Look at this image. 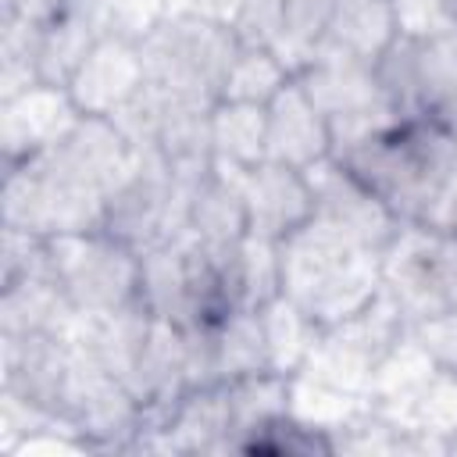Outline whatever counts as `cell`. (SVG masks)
Wrapping results in <instances>:
<instances>
[{
  "instance_id": "obj_27",
  "label": "cell",
  "mask_w": 457,
  "mask_h": 457,
  "mask_svg": "<svg viewBox=\"0 0 457 457\" xmlns=\"http://www.w3.org/2000/svg\"><path fill=\"white\" fill-rule=\"evenodd\" d=\"M361 407H368V396L343 393V389L325 386V382L307 378V375H293L289 378V414L307 421V425H314V428H321V432L339 428Z\"/></svg>"
},
{
  "instance_id": "obj_34",
  "label": "cell",
  "mask_w": 457,
  "mask_h": 457,
  "mask_svg": "<svg viewBox=\"0 0 457 457\" xmlns=\"http://www.w3.org/2000/svg\"><path fill=\"white\" fill-rule=\"evenodd\" d=\"M418 225H428V228L457 236V171L446 179V186L439 189V196L432 200V207L425 211V218Z\"/></svg>"
},
{
  "instance_id": "obj_20",
  "label": "cell",
  "mask_w": 457,
  "mask_h": 457,
  "mask_svg": "<svg viewBox=\"0 0 457 457\" xmlns=\"http://www.w3.org/2000/svg\"><path fill=\"white\" fill-rule=\"evenodd\" d=\"M100 36H104V32H100V25H96L93 0H71L64 14H57L50 25L39 29V43H36L39 82L68 89L71 75H75L79 64L89 57V50L96 46Z\"/></svg>"
},
{
  "instance_id": "obj_12",
  "label": "cell",
  "mask_w": 457,
  "mask_h": 457,
  "mask_svg": "<svg viewBox=\"0 0 457 457\" xmlns=\"http://www.w3.org/2000/svg\"><path fill=\"white\" fill-rule=\"evenodd\" d=\"M303 175H307L311 196H314V214L311 218L318 225L382 253V246L400 228L393 211L336 157H325V161L311 164Z\"/></svg>"
},
{
  "instance_id": "obj_35",
  "label": "cell",
  "mask_w": 457,
  "mask_h": 457,
  "mask_svg": "<svg viewBox=\"0 0 457 457\" xmlns=\"http://www.w3.org/2000/svg\"><path fill=\"white\" fill-rule=\"evenodd\" d=\"M446 453H457V432L446 439Z\"/></svg>"
},
{
  "instance_id": "obj_30",
  "label": "cell",
  "mask_w": 457,
  "mask_h": 457,
  "mask_svg": "<svg viewBox=\"0 0 457 457\" xmlns=\"http://www.w3.org/2000/svg\"><path fill=\"white\" fill-rule=\"evenodd\" d=\"M396 36H450L457 18L446 0H393Z\"/></svg>"
},
{
  "instance_id": "obj_36",
  "label": "cell",
  "mask_w": 457,
  "mask_h": 457,
  "mask_svg": "<svg viewBox=\"0 0 457 457\" xmlns=\"http://www.w3.org/2000/svg\"><path fill=\"white\" fill-rule=\"evenodd\" d=\"M450 4V11H453V18H457V0H446Z\"/></svg>"
},
{
  "instance_id": "obj_17",
  "label": "cell",
  "mask_w": 457,
  "mask_h": 457,
  "mask_svg": "<svg viewBox=\"0 0 457 457\" xmlns=\"http://www.w3.org/2000/svg\"><path fill=\"white\" fill-rule=\"evenodd\" d=\"M393 39H396L393 0H336L328 32H325L314 57H339V61L375 64L378 54Z\"/></svg>"
},
{
  "instance_id": "obj_11",
  "label": "cell",
  "mask_w": 457,
  "mask_h": 457,
  "mask_svg": "<svg viewBox=\"0 0 457 457\" xmlns=\"http://www.w3.org/2000/svg\"><path fill=\"white\" fill-rule=\"evenodd\" d=\"M4 225L25 228L36 236H71L93 232L104 221V196H93L54 171L39 168L36 161L4 168Z\"/></svg>"
},
{
  "instance_id": "obj_31",
  "label": "cell",
  "mask_w": 457,
  "mask_h": 457,
  "mask_svg": "<svg viewBox=\"0 0 457 457\" xmlns=\"http://www.w3.org/2000/svg\"><path fill=\"white\" fill-rule=\"evenodd\" d=\"M414 339L421 343V350L432 357L436 368L457 375V307L443 311L436 318H425L418 325H411Z\"/></svg>"
},
{
  "instance_id": "obj_22",
  "label": "cell",
  "mask_w": 457,
  "mask_h": 457,
  "mask_svg": "<svg viewBox=\"0 0 457 457\" xmlns=\"http://www.w3.org/2000/svg\"><path fill=\"white\" fill-rule=\"evenodd\" d=\"M211 146L218 164L253 168L268 161V107L218 100L211 107Z\"/></svg>"
},
{
  "instance_id": "obj_28",
  "label": "cell",
  "mask_w": 457,
  "mask_h": 457,
  "mask_svg": "<svg viewBox=\"0 0 457 457\" xmlns=\"http://www.w3.org/2000/svg\"><path fill=\"white\" fill-rule=\"evenodd\" d=\"M93 14L104 36L143 43L168 18V0H93Z\"/></svg>"
},
{
  "instance_id": "obj_26",
  "label": "cell",
  "mask_w": 457,
  "mask_h": 457,
  "mask_svg": "<svg viewBox=\"0 0 457 457\" xmlns=\"http://www.w3.org/2000/svg\"><path fill=\"white\" fill-rule=\"evenodd\" d=\"M239 453H257V457H332V439L328 432L286 414L268 418L257 425L243 443Z\"/></svg>"
},
{
  "instance_id": "obj_16",
  "label": "cell",
  "mask_w": 457,
  "mask_h": 457,
  "mask_svg": "<svg viewBox=\"0 0 457 457\" xmlns=\"http://www.w3.org/2000/svg\"><path fill=\"white\" fill-rule=\"evenodd\" d=\"M325 157H332L328 125L293 75L268 104V161L307 171Z\"/></svg>"
},
{
  "instance_id": "obj_5",
  "label": "cell",
  "mask_w": 457,
  "mask_h": 457,
  "mask_svg": "<svg viewBox=\"0 0 457 457\" xmlns=\"http://www.w3.org/2000/svg\"><path fill=\"white\" fill-rule=\"evenodd\" d=\"M193 189L196 182L175 179V171L157 154L136 150L132 171L104 200L100 228L143 257L189 228Z\"/></svg>"
},
{
  "instance_id": "obj_7",
  "label": "cell",
  "mask_w": 457,
  "mask_h": 457,
  "mask_svg": "<svg viewBox=\"0 0 457 457\" xmlns=\"http://www.w3.org/2000/svg\"><path fill=\"white\" fill-rule=\"evenodd\" d=\"M378 257L382 293L411 325L457 307V236L400 221Z\"/></svg>"
},
{
  "instance_id": "obj_19",
  "label": "cell",
  "mask_w": 457,
  "mask_h": 457,
  "mask_svg": "<svg viewBox=\"0 0 457 457\" xmlns=\"http://www.w3.org/2000/svg\"><path fill=\"white\" fill-rule=\"evenodd\" d=\"M79 311L54 275H32L0 289V336H68Z\"/></svg>"
},
{
  "instance_id": "obj_10",
  "label": "cell",
  "mask_w": 457,
  "mask_h": 457,
  "mask_svg": "<svg viewBox=\"0 0 457 457\" xmlns=\"http://www.w3.org/2000/svg\"><path fill=\"white\" fill-rule=\"evenodd\" d=\"M50 268L79 314L118 311L139 300V253L104 228L50 236Z\"/></svg>"
},
{
  "instance_id": "obj_2",
  "label": "cell",
  "mask_w": 457,
  "mask_h": 457,
  "mask_svg": "<svg viewBox=\"0 0 457 457\" xmlns=\"http://www.w3.org/2000/svg\"><path fill=\"white\" fill-rule=\"evenodd\" d=\"M336 161L346 164L396 221L418 225L457 171V132L428 121H396Z\"/></svg>"
},
{
  "instance_id": "obj_4",
  "label": "cell",
  "mask_w": 457,
  "mask_h": 457,
  "mask_svg": "<svg viewBox=\"0 0 457 457\" xmlns=\"http://www.w3.org/2000/svg\"><path fill=\"white\" fill-rule=\"evenodd\" d=\"M139 303L179 328H196L232 314L218 253L189 228L139 257Z\"/></svg>"
},
{
  "instance_id": "obj_23",
  "label": "cell",
  "mask_w": 457,
  "mask_h": 457,
  "mask_svg": "<svg viewBox=\"0 0 457 457\" xmlns=\"http://www.w3.org/2000/svg\"><path fill=\"white\" fill-rule=\"evenodd\" d=\"M257 311H261L264 336H268L271 371H278V375H296V371L307 364V357H311V350H314L321 328H318L293 300H286L282 293H278L271 303L257 307Z\"/></svg>"
},
{
  "instance_id": "obj_29",
  "label": "cell",
  "mask_w": 457,
  "mask_h": 457,
  "mask_svg": "<svg viewBox=\"0 0 457 457\" xmlns=\"http://www.w3.org/2000/svg\"><path fill=\"white\" fill-rule=\"evenodd\" d=\"M32 275H54L50 268V239L4 225V246H0V289L14 286Z\"/></svg>"
},
{
  "instance_id": "obj_21",
  "label": "cell",
  "mask_w": 457,
  "mask_h": 457,
  "mask_svg": "<svg viewBox=\"0 0 457 457\" xmlns=\"http://www.w3.org/2000/svg\"><path fill=\"white\" fill-rule=\"evenodd\" d=\"M211 332V371L214 382L271 371V353H268V336L261 311H232L221 321L207 325Z\"/></svg>"
},
{
  "instance_id": "obj_15",
  "label": "cell",
  "mask_w": 457,
  "mask_h": 457,
  "mask_svg": "<svg viewBox=\"0 0 457 457\" xmlns=\"http://www.w3.org/2000/svg\"><path fill=\"white\" fill-rule=\"evenodd\" d=\"M143 86H146V71H143L139 43L100 36L89 57L71 75L68 93L86 118H114Z\"/></svg>"
},
{
  "instance_id": "obj_1",
  "label": "cell",
  "mask_w": 457,
  "mask_h": 457,
  "mask_svg": "<svg viewBox=\"0 0 457 457\" xmlns=\"http://www.w3.org/2000/svg\"><path fill=\"white\" fill-rule=\"evenodd\" d=\"M282 296L318 328L339 325L382 293V257L314 218L278 243Z\"/></svg>"
},
{
  "instance_id": "obj_3",
  "label": "cell",
  "mask_w": 457,
  "mask_h": 457,
  "mask_svg": "<svg viewBox=\"0 0 457 457\" xmlns=\"http://www.w3.org/2000/svg\"><path fill=\"white\" fill-rule=\"evenodd\" d=\"M139 54L150 86L179 100L214 107L221 100L228 68L239 54V36L232 25L168 14L139 43Z\"/></svg>"
},
{
  "instance_id": "obj_13",
  "label": "cell",
  "mask_w": 457,
  "mask_h": 457,
  "mask_svg": "<svg viewBox=\"0 0 457 457\" xmlns=\"http://www.w3.org/2000/svg\"><path fill=\"white\" fill-rule=\"evenodd\" d=\"M82 121V111L75 107L71 93L61 86L36 82L18 96L0 100V150L4 168L25 164L61 143L75 125Z\"/></svg>"
},
{
  "instance_id": "obj_24",
  "label": "cell",
  "mask_w": 457,
  "mask_h": 457,
  "mask_svg": "<svg viewBox=\"0 0 457 457\" xmlns=\"http://www.w3.org/2000/svg\"><path fill=\"white\" fill-rule=\"evenodd\" d=\"M332 7L336 0H286L282 11V29L275 39V57L296 75L300 68L311 64V57L318 54L328 21H332Z\"/></svg>"
},
{
  "instance_id": "obj_25",
  "label": "cell",
  "mask_w": 457,
  "mask_h": 457,
  "mask_svg": "<svg viewBox=\"0 0 457 457\" xmlns=\"http://www.w3.org/2000/svg\"><path fill=\"white\" fill-rule=\"evenodd\" d=\"M289 79H293V71L275 57V50L239 43V54H236V61L228 68V79H225V89H221V100L268 107Z\"/></svg>"
},
{
  "instance_id": "obj_14",
  "label": "cell",
  "mask_w": 457,
  "mask_h": 457,
  "mask_svg": "<svg viewBox=\"0 0 457 457\" xmlns=\"http://www.w3.org/2000/svg\"><path fill=\"white\" fill-rule=\"evenodd\" d=\"M243 204H246V236L282 243L303 228L314 214L311 182L300 168L261 161L243 171Z\"/></svg>"
},
{
  "instance_id": "obj_18",
  "label": "cell",
  "mask_w": 457,
  "mask_h": 457,
  "mask_svg": "<svg viewBox=\"0 0 457 457\" xmlns=\"http://www.w3.org/2000/svg\"><path fill=\"white\" fill-rule=\"evenodd\" d=\"M243 171L218 164L196 182L189 200V232L207 246H232L246 236V204H243Z\"/></svg>"
},
{
  "instance_id": "obj_8",
  "label": "cell",
  "mask_w": 457,
  "mask_h": 457,
  "mask_svg": "<svg viewBox=\"0 0 457 457\" xmlns=\"http://www.w3.org/2000/svg\"><path fill=\"white\" fill-rule=\"evenodd\" d=\"M411 332V321L400 314V307L378 293L368 307L343 318L339 325H328L318 332V343L307 357V364L296 375L318 378L325 386H336L353 396H368L371 375L378 361Z\"/></svg>"
},
{
  "instance_id": "obj_6",
  "label": "cell",
  "mask_w": 457,
  "mask_h": 457,
  "mask_svg": "<svg viewBox=\"0 0 457 457\" xmlns=\"http://www.w3.org/2000/svg\"><path fill=\"white\" fill-rule=\"evenodd\" d=\"M375 79L400 121L457 132V32L396 36L378 54Z\"/></svg>"
},
{
  "instance_id": "obj_9",
  "label": "cell",
  "mask_w": 457,
  "mask_h": 457,
  "mask_svg": "<svg viewBox=\"0 0 457 457\" xmlns=\"http://www.w3.org/2000/svg\"><path fill=\"white\" fill-rule=\"evenodd\" d=\"M296 82L307 89V96L328 125L332 157H343L346 150L400 121L375 79V64L314 57L307 68L296 71Z\"/></svg>"
},
{
  "instance_id": "obj_32",
  "label": "cell",
  "mask_w": 457,
  "mask_h": 457,
  "mask_svg": "<svg viewBox=\"0 0 457 457\" xmlns=\"http://www.w3.org/2000/svg\"><path fill=\"white\" fill-rule=\"evenodd\" d=\"M282 11H286V0H243L239 18L232 25L239 43L271 50L278 39V29H282Z\"/></svg>"
},
{
  "instance_id": "obj_33",
  "label": "cell",
  "mask_w": 457,
  "mask_h": 457,
  "mask_svg": "<svg viewBox=\"0 0 457 457\" xmlns=\"http://www.w3.org/2000/svg\"><path fill=\"white\" fill-rule=\"evenodd\" d=\"M243 0H168V14H189L218 25H236Z\"/></svg>"
}]
</instances>
